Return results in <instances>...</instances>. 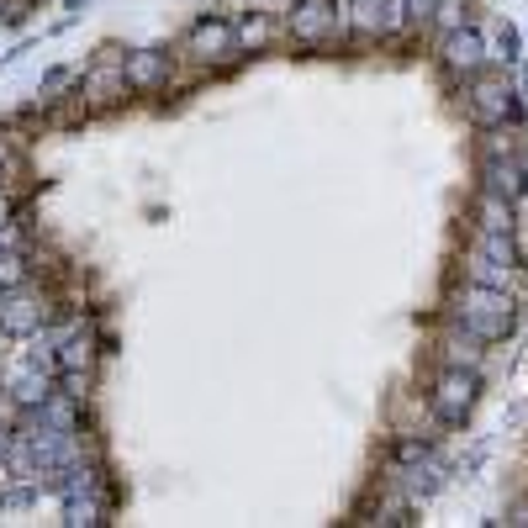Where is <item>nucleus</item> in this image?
Returning <instances> with one entry per match:
<instances>
[{
  "label": "nucleus",
  "instance_id": "nucleus-1",
  "mask_svg": "<svg viewBox=\"0 0 528 528\" xmlns=\"http://www.w3.org/2000/svg\"><path fill=\"white\" fill-rule=\"evenodd\" d=\"M455 323L470 344H497V338L513 333L518 323V307H513V291H492V286H465L455 301Z\"/></svg>",
  "mask_w": 528,
  "mask_h": 528
},
{
  "label": "nucleus",
  "instance_id": "nucleus-2",
  "mask_svg": "<svg viewBox=\"0 0 528 528\" xmlns=\"http://www.w3.org/2000/svg\"><path fill=\"white\" fill-rule=\"evenodd\" d=\"M476 396H481V375L476 370H465V365L444 370L439 386H433V418L449 423V428H460L470 412H476Z\"/></svg>",
  "mask_w": 528,
  "mask_h": 528
},
{
  "label": "nucleus",
  "instance_id": "nucleus-3",
  "mask_svg": "<svg viewBox=\"0 0 528 528\" xmlns=\"http://www.w3.org/2000/svg\"><path fill=\"white\" fill-rule=\"evenodd\" d=\"M470 117L476 127H502V122H518V96L507 80H476L470 85Z\"/></svg>",
  "mask_w": 528,
  "mask_h": 528
},
{
  "label": "nucleus",
  "instance_id": "nucleus-4",
  "mask_svg": "<svg viewBox=\"0 0 528 528\" xmlns=\"http://www.w3.org/2000/svg\"><path fill=\"white\" fill-rule=\"evenodd\" d=\"M407 22V0H354L349 32L354 37H391Z\"/></svg>",
  "mask_w": 528,
  "mask_h": 528
},
{
  "label": "nucleus",
  "instance_id": "nucleus-5",
  "mask_svg": "<svg viewBox=\"0 0 528 528\" xmlns=\"http://www.w3.org/2000/svg\"><path fill=\"white\" fill-rule=\"evenodd\" d=\"M243 43H238V27L233 22H222V16H206V22H196L191 27V37H185V53H196V59H206V64H222V59H233Z\"/></svg>",
  "mask_w": 528,
  "mask_h": 528
},
{
  "label": "nucleus",
  "instance_id": "nucleus-6",
  "mask_svg": "<svg viewBox=\"0 0 528 528\" xmlns=\"http://www.w3.org/2000/svg\"><path fill=\"white\" fill-rule=\"evenodd\" d=\"M444 69L455 74V80H465V74H481L486 69V43H481V32L476 27H455V32H444Z\"/></svg>",
  "mask_w": 528,
  "mask_h": 528
},
{
  "label": "nucleus",
  "instance_id": "nucleus-7",
  "mask_svg": "<svg viewBox=\"0 0 528 528\" xmlns=\"http://www.w3.org/2000/svg\"><path fill=\"white\" fill-rule=\"evenodd\" d=\"M333 27H338L333 0H296V6H291V37H296V43L317 48V43H328V37H333Z\"/></svg>",
  "mask_w": 528,
  "mask_h": 528
},
{
  "label": "nucleus",
  "instance_id": "nucleus-8",
  "mask_svg": "<svg viewBox=\"0 0 528 528\" xmlns=\"http://www.w3.org/2000/svg\"><path fill=\"white\" fill-rule=\"evenodd\" d=\"M486 191H497L507 201H523L528 191V180H523V154L518 148H497V154H486Z\"/></svg>",
  "mask_w": 528,
  "mask_h": 528
},
{
  "label": "nucleus",
  "instance_id": "nucleus-9",
  "mask_svg": "<svg viewBox=\"0 0 528 528\" xmlns=\"http://www.w3.org/2000/svg\"><path fill=\"white\" fill-rule=\"evenodd\" d=\"M43 317H48V307L37 296H6L0 301V333L6 338H32L43 328Z\"/></svg>",
  "mask_w": 528,
  "mask_h": 528
},
{
  "label": "nucleus",
  "instance_id": "nucleus-10",
  "mask_svg": "<svg viewBox=\"0 0 528 528\" xmlns=\"http://www.w3.org/2000/svg\"><path fill=\"white\" fill-rule=\"evenodd\" d=\"M132 90V80H127V64L117 69V64H96L80 80V101H90V106H111L117 96H127Z\"/></svg>",
  "mask_w": 528,
  "mask_h": 528
},
{
  "label": "nucleus",
  "instance_id": "nucleus-11",
  "mask_svg": "<svg viewBox=\"0 0 528 528\" xmlns=\"http://www.w3.org/2000/svg\"><path fill=\"white\" fill-rule=\"evenodd\" d=\"M396 476H402V492H407V497H433V492L444 486V460L428 449V455L396 465Z\"/></svg>",
  "mask_w": 528,
  "mask_h": 528
},
{
  "label": "nucleus",
  "instance_id": "nucleus-12",
  "mask_svg": "<svg viewBox=\"0 0 528 528\" xmlns=\"http://www.w3.org/2000/svg\"><path fill=\"white\" fill-rule=\"evenodd\" d=\"M127 80H132V90H159V85H169V53L164 48L127 53Z\"/></svg>",
  "mask_w": 528,
  "mask_h": 528
},
{
  "label": "nucleus",
  "instance_id": "nucleus-13",
  "mask_svg": "<svg viewBox=\"0 0 528 528\" xmlns=\"http://www.w3.org/2000/svg\"><path fill=\"white\" fill-rule=\"evenodd\" d=\"M470 286H492V291H518V280L523 270H513V264H492V259H481V254H470Z\"/></svg>",
  "mask_w": 528,
  "mask_h": 528
},
{
  "label": "nucleus",
  "instance_id": "nucleus-14",
  "mask_svg": "<svg viewBox=\"0 0 528 528\" xmlns=\"http://www.w3.org/2000/svg\"><path fill=\"white\" fill-rule=\"evenodd\" d=\"M476 222H481V228H513V201L497 196V191H481Z\"/></svg>",
  "mask_w": 528,
  "mask_h": 528
},
{
  "label": "nucleus",
  "instance_id": "nucleus-15",
  "mask_svg": "<svg viewBox=\"0 0 528 528\" xmlns=\"http://www.w3.org/2000/svg\"><path fill=\"white\" fill-rule=\"evenodd\" d=\"M96 365V349H90V338H64L59 344V370H85Z\"/></svg>",
  "mask_w": 528,
  "mask_h": 528
},
{
  "label": "nucleus",
  "instance_id": "nucleus-16",
  "mask_svg": "<svg viewBox=\"0 0 528 528\" xmlns=\"http://www.w3.org/2000/svg\"><path fill=\"white\" fill-rule=\"evenodd\" d=\"M22 280H27V264L16 259V254H0V291H22Z\"/></svg>",
  "mask_w": 528,
  "mask_h": 528
},
{
  "label": "nucleus",
  "instance_id": "nucleus-17",
  "mask_svg": "<svg viewBox=\"0 0 528 528\" xmlns=\"http://www.w3.org/2000/svg\"><path fill=\"white\" fill-rule=\"evenodd\" d=\"M433 22H439L444 32L465 27V0H439V11H433Z\"/></svg>",
  "mask_w": 528,
  "mask_h": 528
},
{
  "label": "nucleus",
  "instance_id": "nucleus-18",
  "mask_svg": "<svg viewBox=\"0 0 528 528\" xmlns=\"http://www.w3.org/2000/svg\"><path fill=\"white\" fill-rule=\"evenodd\" d=\"M270 37V22L264 16H249V22H238V43H264Z\"/></svg>",
  "mask_w": 528,
  "mask_h": 528
},
{
  "label": "nucleus",
  "instance_id": "nucleus-19",
  "mask_svg": "<svg viewBox=\"0 0 528 528\" xmlns=\"http://www.w3.org/2000/svg\"><path fill=\"white\" fill-rule=\"evenodd\" d=\"M433 11H439V0H407V22H433Z\"/></svg>",
  "mask_w": 528,
  "mask_h": 528
},
{
  "label": "nucleus",
  "instance_id": "nucleus-20",
  "mask_svg": "<svg viewBox=\"0 0 528 528\" xmlns=\"http://www.w3.org/2000/svg\"><path fill=\"white\" fill-rule=\"evenodd\" d=\"M502 59H507V64L518 59V32H513V27H502Z\"/></svg>",
  "mask_w": 528,
  "mask_h": 528
},
{
  "label": "nucleus",
  "instance_id": "nucleus-21",
  "mask_svg": "<svg viewBox=\"0 0 528 528\" xmlns=\"http://www.w3.org/2000/svg\"><path fill=\"white\" fill-rule=\"evenodd\" d=\"M11 249H16V228L6 222V228H0V254H11Z\"/></svg>",
  "mask_w": 528,
  "mask_h": 528
},
{
  "label": "nucleus",
  "instance_id": "nucleus-22",
  "mask_svg": "<svg viewBox=\"0 0 528 528\" xmlns=\"http://www.w3.org/2000/svg\"><path fill=\"white\" fill-rule=\"evenodd\" d=\"M6 222H11V196L0 191V228H6Z\"/></svg>",
  "mask_w": 528,
  "mask_h": 528
},
{
  "label": "nucleus",
  "instance_id": "nucleus-23",
  "mask_svg": "<svg viewBox=\"0 0 528 528\" xmlns=\"http://www.w3.org/2000/svg\"><path fill=\"white\" fill-rule=\"evenodd\" d=\"M0 455H11V439H6V428H0Z\"/></svg>",
  "mask_w": 528,
  "mask_h": 528
}]
</instances>
